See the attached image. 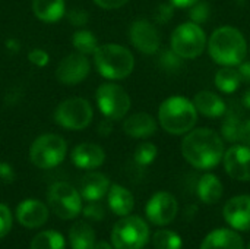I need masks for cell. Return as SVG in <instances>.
I'll return each mask as SVG.
<instances>
[{
  "instance_id": "obj_1",
  "label": "cell",
  "mask_w": 250,
  "mask_h": 249,
  "mask_svg": "<svg viewBox=\"0 0 250 249\" xmlns=\"http://www.w3.org/2000/svg\"><path fill=\"white\" fill-rule=\"evenodd\" d=\"M182 154L196 169H214L224 156V142L215 131L199 128L186 135Z\"/></svg>"
},
{
  "instance_id": "obj_2",
  "label": "cell",
  "mask_w": 250,
  "mask_h": 249,
  "mask_svg": "<svg viewBox=\"0 0 250 249\" xmlns=\"http://www.w3.org/2000/svg\"><path fill=\"white\" fill-rule=\"evenodd\" d=\"M208 50L215 63L221 66H237L248 54V44L237 28L221 26L212 32Z\"/></svg>"
},
{
  "instance_id": "obj_3",
  "label": "cell",
  "mask_w": 250,
  "mask_h": 249,
  "mask_svg": "<svg viewBox=\"0 0 250 249\" xmlns=\"http://www.w3.org/2000/svg\"><path fill=\"white\" fill-rule=\"evenodd\" d=\"M94 63L101 76L111 81L127 78L133 68L135 59L129 48L120 44H101L94 53Z\"/></svg>"
},
{
  "instance_id": "obj_4",
  "label": "cell",
  "mask_w": 250,
  "mask_h": 249,
  "mask_svg": "<svg viewBox=\"0 0 250 249\" xmlns=\"http://www.w3.org/2000/svg\"><path fill=\"white\" fill-rule=\"evenodd\" d=\"M198 114L195 104L182 95L163 101L158 110V120L163 129L173 135H182L193 129Z\"/></svg>"
},
{
  "instance_id": "obj_5",
  "label": "cell",
  "mask_w": 250,
  "mask_h": 249,
  "mask_svg": "<svg viewBox=\"0 0 250 249\" xmlns=\"http://www.w3.org/2000/svg\"><path fill=\"white\" fill-rule=\"evenodd\" d=\"M67 154L66 141L56 134H45L38 136L31 148L29 158L38 169H53L59 166Z\"/></svg>"
},
{
  "instance_id": "obj_6",
  "label": "cell",
  "mask_w": 250,
  "mask_h": 249,
  "mask_svg": "<svg viewBox=\"0 0 250 249\" xmlns=\"http://www.w3.org/2000/svg\"><path fill=\"white\" fill-rule=\"evenodd\" d=\"M149 238L148 225L138 216H125L111 232V242L116 249H142Z\"/></svg>"
},
{
  "instance_id": "obj_7",
  "label": "cell",
  "mask_w": 250,
  "mask_h": 249,
  "mask_svg": "<svg viewBox=\"0 0 250 249\" xmlns=\"http://www.w3.org/2000/svg\"><path fill=\"white\" fill-rule=\"evenodd\" d=\"M205 45V31L195 22L182 23L171 34V50L182 59H195L201 56Z\"/></svg>"
},
{
  "instance_id": "obj_8",
  "label": "cell",
  "mask_w": 250,
  "mask_h": 249,
  "mask_svg": "<svg viewBox=\"0 0 250 249\" xmlns=\"http://www.w3.org/2000/svg\"><path fill=\"white\" fill-rule=\"evenodd\" d=\"M95 101L104 117L110 120L123 119L130 110V97L126 90L117 84L107 82L97 88Z\"/></svg>"
},
{
  "instance_id": "obj_9",
  "label": "cell",
  "mask_w": 250,
  "mask_h": 249,
  "mask_svg": "<svg viewBox=\"0 0 250 249\" xmlns=\"http://www.w3.org/2000/svg\"><path fill=\"white\" fill-rule=\"evenodd\" d=\"M94 110L88 100L75 97L62 101L54 112V122L64 129L81 131L92 122Z\"/></svg>"
},
{
  "instance_id": "obj_10",
  "label": "cell",
  "mask_w": 250,
  "mask_h": 249,
  "mask_svg": "<svg viewBox=\"0 0 250 249\" xmlns=\"http://www.w3.org/2000/svg\"><path fill=\"white\" fill-rule=\"evenodd\" d=\"M48 207L62 220L75 219L82 211V197L78 189L66 182H56L47 194Z\"/></svg>"
},
{
  "instance_id": "obj_11",
  "label": "cell",
  "mask_w": 250,
  "mask_h": 249,
  "mask_svg": "<svg viewBox=\"0 0 250 249\" xmlns=\"http://www.w3.org/2000/svg\"><path fill=\"white\" fill-rule=\"evenodd\" d=\"M91 72V63L82 53L67 54L60 60L56 69V78L63 85H78Z\"/></svg>"
},
{
  "instance_id": "obj_12",
  "label": "cell",
  "mask_w": 250,
  "mask_h": 249,
  "mask_svg": "<svg viewBox=\"0 0 250 249\" xmlns=\"http://www.w3.org/2000/svg\"><path fill=\"white\" fill-rule=\"evenodd\" d=\"M177 210V201L170 192H157L148 201L145 213L151 223L157 226H166L176 219Z\"/></svg>"
},
{
  "instance_id": "obj_13",
  "label": "cell",
  "mask_w": 250,
  "mask_h": 249,
  "mask_svg": "<svg viewBox=\"0 0 250 249\" xmlns=\"http://www.w3.org/2000/svg\"><path fill=\"white\" fill-rule=\"evenodd\" d=\"M129 38L132 45L145 54L157 53L161 44L158 29L146 19H138L130 25Z\"/></svg>"
},
{
  "instance_id": "obj_14",
  "label": "cell",
  "mask_w": 250,
  "mask_h": 249,
  "mask_svg": "<svg viewBox=\"0 0 250 249\" xmlns=\"http://www.w3.org/2000/svg\"><path fill=\"white\" fill-rule=\"evenodd\" d=\"M224 169L227 175L236 181H250V147L234 145L229 148L224 156Z\"/></svg>"
},
{
  "instance_id": "obj_15",
  "label": "cell",
  "mask_w": 250,
  "mask_h": 249,
  "mask_svg": "<svg viewBox=\"0 0 250 249\" xmlns=\"http://www.w3.org/2000/svg\"><path fill=\"white\" fill-rule=\"evenodd\" d=\"M224 220L236 230H250V195H239L224 205Z\"/></svg>"
},
{
  "instance_id": "obj_16",
  "label": "cell",
  "mask_w": 250,
  "mask_h": 249,
  "mask_svg": "<svg viewBox=\"0 0 250 249\" xmlns=\"http://www.w3.org/2000/svg\"><path fill=\"white\" fill-rule=\"evenodd\" d=\"M16 219L23 227L35 229L47 222L48 208L38 200H25L16 208Z\"/></svg>"
},
{
  "instance_id": "obj_17",
  "label": "cell",
  "mask_w": 250,
  "mask_h": 249,
  "mask_svg": "<svg viewBox=\"0 0 250 249\" xmlns=\"http://www.w3.org/2000/svg\"><path fill=\"white\" fill-rule=\"evenodd\" d=\"M72 161L76 167L83 170H94L103 166L105 161L104 150L92 142H83L73 148L72 151Z\"/></svg>"
},
{
  "instance_id": "obj_18",
  "label": "cell",
  "mask_w": 250,
  "mask_h": 249,
  "mask_svg": "<svg viewBox=\"0 0 250 249\" xmlns=\"http://www.w3.org/2000/svg\"><path fill=\"white\" fill-rule=\"evenodd\" d=\"M110 189V181L98 172L86 173L79 185V194L86 201H100Z\"/></svg>"
},
{
  "instance_id": "obj_19",
  "label": "cell",
  "mask_w": 250,
  "mask_h": 249,
  "mask_svg": "<svg viewBox=\"0 0 250 249\" xmlns=\"http://www.w3.org/2000/svg\"><path fill=\"white\" fill-rule=\"evenodd\" d=\"M123 131L132 138H148L155 134L157 122L148 113H135L123 122Z\"/></svg>"
},
{
  "instance_id": "obj_20",
  "label": "cell",
  "mask_w": 250,
  "mask_h": 249,
  "mask_svg": "<svg viewBox=\"0 0 250 249\" xmlns=\"http://www.w3.org/2000/svg\"><path fill=\"white\" fill-rule=\"evenodd\" d=\"M193 104H195V109L207 116V117H211V119H215V117H221L226 114V110H227V106L224 103V100L217 95L215 92L212 91H201L195 95V100H193Z\"/></svg>"
},
{
  "instance_id": "obj_21",
  "label": "cell",
  "mask_w": 250,
  "mask_h": 249,
  "mask_svg": "<svg viewBox=\"0 0 250 249\" xmlns=\"http://www.w3.org/2000/svg\"><path fill=\"white\" fill-rule=\"evenodd\" d=\"M201 249H245V247L243 239L234 230L217 229L204 239Z\"/></svg>"
},
{
  "instance_id": "obj_22",
  "label": "cell",
  "mask_w": 250,
  "mask_h": 249,
  "mask_svg": "<svg viewBox=\"0 0 250 249\" xmlns=\"http://www.w3.org/2000/svg\"><path fill=\"white\" fill-rule=\"evenodd\" d=\"M107 203L110 210L117 216H129V213L133 210L135 200L129 189H126L122 185H111L107 192Z\"/></svg>"
},
{
  "instance_id": "obj_23",
  "label": "cell",
  "mask_w": 250,
  "mask_h": 249,
  "mask_svg": "<svg viewBox=\"0 0 250 249\" xmlns=\"http://www.w3.org/2000/svg\"><path fill=\"white\" fill-rule=\"evenodd\" d=\"M32 12L42 22H57L66 13L64 0H32Z\"/></svg>"
},
{
  "instance_id": "obj_24",
  "label": "cell",
  "mask_w": 250,
  "mask_h": 249,
  "mask_svg": "<svg viewBox=\"0 0 250 249\" xmlns=\"http://www.w3.org/2000/svg\"><path fill=\"white\" fill-rule=\"evenodd\" d=\"M196 191H198V195H199L202 203L212 205L221 200L224 188H223L221 181L215 175L207 173V175L201 176Z\"/></svg>"
},
{
  "instance_id": "obj_25",
  "label": "cell",
  "mask_w": 250,
  "mask_h": 249,
  "mask_svg": "<svg viewBox=\"0 0 250 249\" xmlns=\"http://www.w3.org/2000/svg\"><path fill=\"white\" fill-rule=\"evenodd\" d=\"M69 242L72 249H92L95 245L94 229L85 222H76L69 230Z\"/></svg>"
},
{
  "instance_id": "obj_26",
  "label": "cell",
  "mask_w": 250,
  "mask_h": 249,
  "mask_svg": "<svg viewBox=\"0 0 250 249\" xmlns=\"http://www.w3.org/2000/svg\"><path fill=\"white\" fill-rule=\"evenodd\" d=\"M242 123H243L242 113L237 109L230 107L229 110H226V117L221 125V134H223L224 139H227L230 142H237L240 138Z\"/></svg>"
},
{
  "instance_id": "obj_27",
  "label": "cell",
  "mask_w": 250,
  "mask_h": 249,
  "mask_svg": "<svg viewBox=\"0 0 250 249\" xmlns=\"http://www.w3.org/2000/svg\"><path fill=\"white\" fill-rule=\"evenodd\" d=\"M240 82H242L240 75H239L237 69H233V66H224L215 75V85H217V88L220 91L226 92V94L234 92L239 88Z\"/></svg>"
},
{
  "instance_id": "obj_28",
  "label": "cell",
  "mask_w": 250,
  "mask_h": 249,
  "mask_svg": "<svg viewBox=\"0 0 250 249\" xmlns=\"http://www.w3.org/2000/svg\"><path fill=\"white\" fill-rule=\"evenodd\" d=\"M64 238L54 230H45L35 235L31 242V249H64Z\"/></svg>"
},
{
  "instance_id": "obj_29",
  "label": "cell",
  "mask_w": 250,
  "mask_h": 249,
  "mask_svg": "<svg viewBox=\"0 0 250 249\" xmlns=\"http://www.w3.org/2000/svg\"><path fill=\"white\" fill-rule=\"evenodd\" d=\"M72 44L78 50V53H82L85 56L86 54H94L97 47L100 45L97 37L91 31H88V29L76 31L73 34V37H72Z\"/></svg>"
},
{
  "instance_id": "obj_30",
  "label": "cell",
  "mask_w": 250,
  "mask_h": 249,
  "mask_svg": "<svg viewBox=\"0 0 250 249\" xmlns=\"http://www.w3.org/2000/svg\"><path fill=\"white\" fill-rule=\"evenodd\" d=\"M155 249H182V238L171 230H158L152 238Z\"/></svg>"
},
{
  "instance_id": "obj_31",
  "label": "cell",
  "mask_w": 250,
  "mask_h": 249,
  "mask_svg": "<svg viewBox=\"0 0 250 249\" xmlns=\"http://www.w3.org/2000/svg\"><path fill=\"white\" fill-rule=\"evenodd\" d=\"M158 154L157 147L152 142H142L135 150V161L139 166H149Z\"/></svg>"
},
{
  "instance_id": "obj_32",
  "label": "cell",
  "mask_w": 250,
  "mask_h": 249,
  "mask_svg": "<svg viewBox=\"0 0 250 249\" xmlns=\"http://www.w3.org/2000/svg\"><path fill=\"white\" fill-rule=\"evenodd\" d=\"M189 18H190V22H195V23L205 22L209 18V4L205 1H201V3L196 1L195 4L190 6Z\"/></svg>"
},
{
  "instance_id": "obj_33",
  "label": "cell",
  "mask_w": 250,
  "mask_h": 249,
  "mask_svg": "<svg viewBox=\"0 0 250 249\" xmlns=\"http://www.w3.org/2000/svg\"><path fill=\"white\" fill-rule=\"evenodd\" d=\"M160 65L170 72H176L182 68V57L177 56L173 50L171 51H164L160 57Z\"/></svg>"
},
{
  "instance_id": "obj_34",
  "label": "cell",
  "mask_w": 250,
  "mask_h": 249,
  "mask_svg": "<svg viewBox=\"0 0 250 249\" xmlns=\"http://www.w3.org/2000/svg\"><path fill=\"white\" fill-rule=\"evenodd\" d=\"M64 15L67 16L69 22H70L73 26H78V28L85 26V25L88 23V21H89L88 12L83 10V9H79V7H73V9H70V10H69L67 13H64Z\"/></svg>"
},
{
  "instance_id": "obj_35",
  "label": "cell",
  "mask_w": 250,
  "mask_h": 249,
  "mask_svg": "<svg viewBox=\"0 0 250 249\" xmlns=\"http://www.w3.org/2000/svg\"><path fill=\"white\" fill-rule=\"evenodd\" d=\"M83 216L88 220H94V222H101L104 219V208L101 204H98L97 201H89V204L86 207H83L82 210Z\"/></svg>"
},
{
  "instance_id": "obj_36",
  "label": "cell",
  "mask_w": 250,
  "mask_h": 249,
  "mask_svg": "<svg viewBox=\"0 0 250 249\" xmlns=\"http://www.w3.org/2000/svg\"><path fill=\"white\" fill-rule=\"evenodd\" d=\"M12 229V213L6 204L0 203V239L4 238Z\"/></svg>"
},
{
  "instance_id": "obj_37",
  "label": "cell",
  "mask_w": 250,
  "mask_h": 249,
  "mask_svg": "<svg viewBox=\"0 0 250 249\" xmlns=\"http://www.w3.org/2000/svg\"><path fill=\"white\" fill-rule=\"evenodd\" d=\"M28 60L31 65L34 66H38V68H44L48 65L50 62V56L45 50L42 48H32L29 53H28Z\"/></svg>"
},
{
  "instance_id": "obj_38",
  "label": "cell",
  "mask_w": 250,
  "mask_h": 249,
  "mask_svg": "<svg viewBox=\"0 0 250 249\" xmlns=\"http://www.w3.org/2000/svg\"><path fill=\"white\" fill-rule=\"evenodd\" d=\"M173 12H174V6L171 3L170 4H167V3L160 4L157 7V10H155V15H154L155 22H158V23H167L173 18Z\"/></svg>"
},
{
  "instance_id": "obj_39",
  "label": "cell",
  "mask_w": 250,
  "mask_h": 249,
  "mask_svg": "<svg viewBox=\"0 0 250 249\" xmlns=\"http://www.w3.org/2000/svg\"><path fill=\"white\" fill-rule=\"evenodd\" d=\"M15 181V170L13 167L6 163V161H0V182L3 183H12Z\"/></svg>"
},
{
  "instance_id": "obj_40",
  "label": "cell",
  "mask_w": 250,
  "mask_h": 249,
  "mask_svg": "<svg viewBox=\"0 0 250 249\" xmlns=\"http://www.w3.org/2000/svg\"><path fill=\"white\" fill-rule=\"evenodd\" d=\"M103 9H119L125 6L129 0H94Z\"/></svg>"
},
{
  "instance_id": "obj_41",
  "label": "cell",
  "mask_w": 250,
  "mask_h": 249,
  "mask_svg": "<svg viewBox=\"0 0 250 249\" xmlns=\"http://www.w3.org/2000/svg\"><path fill=\"white\" fill-rule=\"evenodd\" d=\"M239 141H242L245 145L250 147V119L249 120H243L242 128H240V138Z\"/></svg>"
},
{
  "instance_id": "obj_42",
  "label": "cell",
  "mask_w": 250,
  "mask_h": 249,
  "mask_svg": "<svg viewBox=\"0 0 250 249\" xmlns=\"http://www.w3.org/2000/svg\"><path fill=\"white\" fill-rule=\"evenodd\" d=\"M237 66H239L237 72L240 75V79L246 84H250V62H242Z\"/></svg>"
},
{
  "instance_id": "obj_43",
  "label": "cell",
  "mask_w": 250,
  "mask_h": 249,
  "mask_svg": "<svg viewBox=\"0 0 250 249\" xmlns=\"http://www.w3.org/2000/svg\"><path fill=\"white\" fill-rule=\"evenodd\" d=\"M111 122L113 120H110V119H104L101 123H100V128H98V131H100V134L101 135H108L110 132H111Z\"/></svg>"
},
{
  "instance_id": "obj_44",
  "label": "cell",
  "mask_w": 250,
  "mask_h": 249,
  "mask_svg": "<svg viewBox=\"0 0 250 249\" xmlns=\"http://www.w3.org/2000/svg\"><path fill=\"white\" fill-rule=\"evenodd\" d=\"M168 1L176 7H190L192 4H195L199 0H168Z\"/></svg>"
},
{
  "instance_id": "obj_45",
  "label": "cell",
  "mask_w": 250,
  "mask_h": 249,
  "mask_svg": "<svg viewBox=\"0 0 250 249\" xmlns=\"http://www.w3.org/2000/svg\"><path fill=\"white\" fill-rule=\"evenodd\" d=\"M19 41L16 40V38H9V40H6V48L7 50H10V51H13V53H16V51H19Z\"/></svg>"
},
{
  "instance_id": "obj_46",
  "label": "cell",
  "mask_w": 250,
  "mask_h": 249,
  "mask_svg": "<svg viewBox=\"0 0 250 249\" xmlns=\"http://www.w3.org/2000/svg\"><path fill=\"white\" fill-rule=\"evenodd\" d=\"M242 103H243V106H245L246 109H249L250 110V90L245 92V95H243V98H242Z\"/></svg>"
},
{
  "instance_id": "obj_47",
  "label": "cell",
  "mask_w": 250,
  "mask_h": 249,
  "mask_svg": "<svg viewBox=\"0 0 250 249\" xmlns=\"http://www.w3.org/2000/svg\"><path fill=\"white\" fill-rule=\"evenodd\" d=\"M92 249H113L111 248V245L110 244H107V242H97Z\"/></svg>"
},
{
  "instance_id": "obj_48",
  "label": "cell",
  "mask_w": 250,
  "mask_h": 249,
  "mask_svg": "<svg viewBox=\"0 0 250 249\" xmlns=\"http://www.w3.org/2000/svg\"><path fill=\"white\" fill-rule=\"evenodd\" d=\"M236 1H237V3H245L246 0H236Z\"/></svg>"
},
{
  "instance_id": "obj_49",
  "label": "cell",
  "mask_w": 250,
  "mask_h": 249,
  "mask_svg": "<svg viewBox=\"0 0 250 249\" xmlns=\"http://www.w3.org/2000/svg\"><path fill=\"white\" fill-rule=\"evenodd\" d=\"M248 249H250V244H249V245H248Z\"/></svg>"
}]
</instances>
